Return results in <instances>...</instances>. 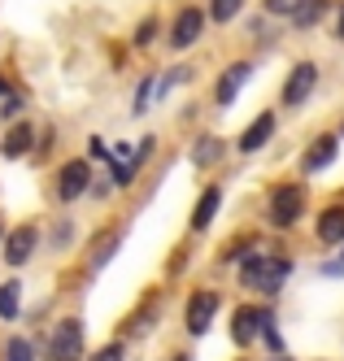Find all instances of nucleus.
<instances>
[{
	"mask_svg": "<svg viewBox=\"0 0 344 361\" xmlns=\"http://www.w3.org/2000/svg\"><path fill=\"white\" fill-rule=\"evenodd\" d=\"M287 274H292V262H287V257H244L240 262V283L253 288V292H266V296L283 288Z\"/></svg>",
	"mask_w": 344,
	"mask_h": 361,
	"instance_id": "f257e3e1",
	"label": "nucleus"
},
{
	"mask_svg": "<svg viewBox=\"0 0 344 361\" xmlns=\"http://www.w3.org/2000/svg\"><path fill=\"white\" fill-rule=\"evenodd\" d=\"M305 214V192L297 183H283L271 192V226H292Z\"/></svg>",
	"mask_w": 344,
	"mask_h": 361,
	"instance_id": "f03ea898",
	"label": "nucleus"
},
{
	"mask_svg": "<svg viewBox=\"0 0 344 361\" xmlns=\"http://www.w3.org/2000/svg\"><path fill=\"white\" fill-rule=\"evenodd\" d=\"M88 188H92V166H88L83 157H74V161H66V166L57 170V200H61V204L88 196Z\"/></svg>",
	"mask_w": 344,
	"mask_h": 361,
	"instance_id": "7ed1b4c3",
	"label": "nucleus"
},
{
	"mask_svg": "<svg viewBox=\"0 0 344 361\" xmlns=\"http://www.w3.org/2000/svg\"><path fill=\"white\" fill-rule=\"evenodd\" d=\"M83 357V322L66 318L57 331H52V344H48V361H78Z\"/></svg>",
	"mask_w": 344,
	"mask_h": 361,
	"instance_id": "20e7f679",
	"label": "nucleus"
},
{
	"mask_svg": "<svg viewBox=\"0 0 344 361\" xmlns=\"http://www.w3.org/2000/svg\"><path fill=\"white\" fill-rule=\"evenodd\" d=\"M271 318H275L271 309H257V305H240V309H235V314H231V340H235V344H253L257 335L266 331V322H271Z\"/></svg>",
	"mask_w": 344,
	"mask_h": 361,
	"instance_id": "39448f33",
	"label": "nucleus"
},
{
	"mask_svg": "<svg viewBox=\"0 0 344 361\" xmlns=\"http://www.w3.org/2000/svg\"><path fill=\"white\" fill-rule=\"evenodd\" d=\"M214 314H218V292H196V296L188 300V314H183V326H188V335H192V340H201V335L209 331Z\"/></svg>",
	"mask_w": 344,
	"mask_h": 361,
	"instance_id": "423d86ee",
	"label": "nucleus"
},
{
	"mask_svg": "<svg viewBox=\"0 0 344 361\" xmlns=\"http://www.w3.org/2000/svg\"><path fill=\"white\" fill-rule=\"evenodd\" d=\"M253 79V61H235V66H227L223 74H218V87H214V100L227 109V105H235V96L244 92V83Z\"/></svg>",
	"mask_w": 344,
	"mask_h": 361,
	"instance_id": "0eeeda50",
	"label": "nucleus"
},
{
	"mask_svg": "<svg viewBox=\"0 0 344 361\" xmlns=\"http://www.w3.org/2000/svg\"><path fill=\"white\" fill-rule=\"evenodd\" d=\"M314 83H319V66H314V61L292 66V74H287V83H283V105H287V109H297L301 100L314 92Z\"/></svg>",
	"mask_w": 344,
	"mask_h": 361,
	"instance_id": "6e6552de",
	"label": "nucleus"
},
{
	"mask_svg": "<svg viewBox=\"0 0 344 361\" xmlns=\"http://www.w3.org/2000/svg\"><path fill=\"white\" fill-rule=\"evenodd\" d=\"M336 157H340V135H319V140L301 152V170L305 174H323Z\"/></svg>",
	"mask_w": 344,
	"mask_h": 361,
	"instance_id": "1a4fd4ad",
	"label": "nucleus"
},
{
	"mask_svg": "<svg viewBox=\"0 0 344 361\" xmlns=\"http://www.w3.org/2000/svg\"><path fill=\"white\" fill-rule=\"evenodd\" d=\"M40 235H35V226H13L9 235H5V266H26L31 262V252H35Z\"/></svg>",
	"mask_w": 344,
	"mask_h": 361,
	"instance_id": "9d476101",
	"label": "nucleus"
},
{
	"mask_svg": "<svg viewBox=\"0 0 344 361\" xmlns=\"http://www.w3.org/2000/svg\"><path fill=\"white\" fill-rule=\"evenodd\" d=\"M201 31H205V13L201 9H183L179 18H174V27H170V48H192L196 39H201Z\"/></svg>",
	"mask_w": 344,
	"mask_h": 361,
	"instance_id": "9b49d317",
	"label": "nucleus"
},
{
	"mask_svg": "<svg viewBox=\"0 0 344 361\" xmlns=\"http://www.w3.org/2000/svg\"><path fill=\"white\" fill-rule=\"evenodd\" d=\"M122 248V231L118 226H105L100 235L92 240V248H88V270H105L114 262V252Z\"/></svg>",
	"mask_w": 344,
	"mask_h": 361,
	"instance_id": "f8f14e48",
	"label": "nucleus"
},
{
	"mask_svg": "<svg viewBox=\"0 0 344 361\" xmlns=\"http://www.w3.org/2000/svg\"><path fill=\"white\" fill-rule=\"evenodd\" d=\"M35 148V126L31 122H13L9 131H5V140H0V152L13 161V157H26V152Z\"/></svg>",
	"mask_w": 344,
	"mask_h": 361,
	"instance_id": "ddd939ff",
	"label": "nucleus"
},
{
	"mask_svg": "<svg viewBox=\"0 0 344 361\" xmlns=\"http://www.w3.org/2000/svg\"><path fill=\"white\" fill-rule=\"evenodd\" d=\"M275 126H279V122H275V114H271V109H266V114H257V118H253V126L240 135V152H257V148H266V144H271V135H275Z\"/></svg>",
	"mask_w": 344,
	"mask_h": 361,
	"instance_id": "4468645a",
	"label": "nucleus"
},
{
	"mask_svg": "<svg viewBox=\"0 0 344 361\" xmlns=\"http://www.w3.org/2000/svg\"><path fill=\"white\" fill-rule=\"evenodd\" d=\"M323 244H344V204H331V209L319 214V231H314Z\"/></svg>",
	"mask_w": 344,
	"mask_h": 361,
	"instance_id": "2eb2a0df",
	"label": "nucleus"
},
{
	"mask_svg": "<svg viewBox=\"0 0 344 361\" xmlns=\"http://www.w3.org/2000/svg\"><path fill=\"white\" fill-rule=\"evenodd\" d=\"M218 204H223V188H205L201 200H196V209H192V231H205L209 222L218 218Z\"/></svg>",
	"mask_w": 344,
	"mask_h": 361,
	"instance_id": "dca6fc26",
	"label": "nucleus"
},
{
	"mask_svg": "<svg viewBox=\"0 0 344 361\" xmlns=\"http://www.w3.org/2000/svg\"><path fill=\"white\" fill-rule=\"evenodd\" d=\"M18 314H22V283L9 279V283H0V318L13 322Z\"/></svg>",
	"mask_w": 344,
	"mask_h": 361,
	"instance_id": "f3484780",
	"label": "nucleus"
},
{
	"mask_svg": "<svg viewBox=\"0 0 344 361\" xmlns=\"http://www.w3.org/2000/svg\"><path fill=\"white\" fill-rule=\"evenodd\" d=\"M223 148H227V144H223L218 135H201V140L192 144V161H196V166H218Z\"/></svg>",
	"mask_w": 344,
	"mask_h": 361,
	"instance_id": "a211bd4d",
	"label": "nucleus"
},
{
	"mask_svg": "<svg viewBox=\"0 0 344 361\" xmlns=\"http://www.w3.org/2000/svg\"><path fill=\"white\" fill-rule=\"evenodd\" d=\"M240 9H244V0H209V18L214 22H235Z\"/></svg>",
	"mask_w": 344,
	"mask_h": 361,
	"instance_id": "6ab92c4d",
	"label": "nucleus"
},
{
	"mask_svg": "<svg viewBox=\"0 0 344 361\" xmlns=\"http://www.w3.org/2000/svg\"><path fill=\"white\" fill-rule=\"evenodd\" d=\"M323 9H327V0H305V5L292 13V18H297V27H301V31H305V27H314V22L323 18Z\"/></svg>",
	"mask_w": 344,
	"mask_h": 361,
	"instance_id": "aec40b11",
	"label": "nucleus"
},
{
	"mask_svg": "<svg viewBox=\"0 0 344 361\" xmlns=\"http://www.w3.org/2000/svg\"><path fill=\"white\" fill-rule=\"evenodd\" d=\"M5 361H35V348L26 335H13V340L5 344Z\"/></svg>",
	"mask_w": 344,
	"mask_h": 361,
	"instance_id": "412c9836",
	"label": "nucleus"
},
{
	"mask_svg": "<svg viewBox=\"0 0 344 361\" xmlns=\"http://www.w3.org/2000/svg\"><path fill=\"white\" fill-rule=\"evenodd\" d=\"M305 0H266V13H279V18H292Z\"/></svg>",
	"mask_w": 344,
	"mask_h": 361,
	"instance_id": "4be33fe9",
	"label": "nucleus"
},
{
	"mask_svg": "<svg viewBox=\"0 0 344 361\" xmlns=\"http://www.w3.org/2000/svg\"><path fill=\"white\" fill-rule=\"evenodd\" d=\"M122 357H126V348H122V344H105V348H96L88 361H122Z\"/></svg>",
	"mask_w": 344,
	"mask_h": 361,
	"instance_id": "5701e85b",
	"label": "nucleus"
},
{
	"mask_svg": "<svg viewBox=\"0 0 344 361\" xmlns=\"http://www.w3.org/2000/svg\"><path fill=\"white\" fill-rule=\"evenodd\" d=\"M153 87H157V79H144V83H140V96H136V114H144V109H148V100H153Z\"/></svg>",
	"mask_w": 344,
	"mask_h": 361,
	"instance_id": "b1692460",
	"label": "nucleus"
},
{
	"mask_svg": "<svg viewBox=\"0 0 344 361\" xmlns=\"http://www.w3.org/2000/svg\"><path fill=\"white\" fill-rule=\"evenodd\" d=\"M153 35H157V18H144V27L136 31V44H148Z\"/></svg>",
	"mask_w": 344,
	"mask_h": 361,
	"instance_id": "393cba45",
	"label": "nucleus"
},
{
	"mask_svg": "<svg viewBox=\"0 0 344 361\" xmlns=\"http://www.w3.org/2000/svg\"><path fill=\"white\" fill-rule=\"evenodd\" d=\"M336 39H344V5H340V13H336Z\"/></svg>",
	"mask_w": 344,
	"mask_h": 361,
	"instance_id": "a878e982",
	"label": "nucleus"
},
{
	"mask_svg": "<svg viewBox=\"0 0 344 361\" xmlns=\"http://www.w3.org/2000/svg\"><path fill=\"white\" fill-rule=\"evenodd\" d=\"M170 361H192V357H188V353H174V357H170Z\"/></svg>",
	"mask_w": 344,
	"mask_h": 361,
	"instance_id": "bb28decb",
	"label": "nucleus"
},
{
	"mask_svg": "<svg viewBox=\"0 0 344 361\" xmlns=\"http://www.w3.org/2000/svg\"><path fill=\"white\" fill-rule=\"evenodd\" d=\"M0 96H9V83H5V79H0Z\"/></svg>",
	"mask_w": 344,
	"mask_h": 361,
	"instance_id": "cd10ccee",
	"label": "nucleus"
},
{
	"mask_svg": "<svg viewBox=\"0 0 344 361\" xmlns=\"http://www.w3.org/2000/svg\"><path fill=\"white\" fill-rule=\"evenodd\" d=\"M0 235H5V226H0Z\"/></svg>",
	"mask_w": 344,
	"mask_h": 361,
	"instance_id": "c85d7f7f",
	"label": "nucleus"
}]
</instances>
